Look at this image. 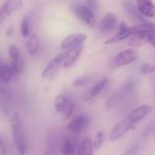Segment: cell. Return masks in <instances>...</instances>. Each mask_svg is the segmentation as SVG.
<instances>
[{
    "instance_id": "484cf974",
    "label": "cell",
    "mask_w": 155,
    "mask_h": 155,
    "mask_svg": "<svg viewBox=\"0 0 155 155\" xmlns=\"http://www.w3.org/2000/svg\"><path fill=\"white\" fill-rule=\"evenodd\" d=\"M8 54L11 58V62H19L20 61V53L18 48L15 45H10L8 49Z\"/></svg>"
},
{
    "instance_id": "7c38bea8",
    "label": "cell",
    "mask_w": 155,
    "mask_h": 155,
    "mask_svg": "<svg viewBox=\"0 0 155 155\" xmlns=\"http://www.w3.org/2000/svg\"><path fill=\"white\" fill-rule=\"evenodd\" d=\"M83 49H84L83 45H79L74 46L71 49L67 50V52L64 54L62 67L64 69H66V68H69L70 66H72L79 58Z\"/></svg>"
},
{
    "instance_id": "9c48e42d",
    "label": "cell",
    "mask_w": 155,
    "mask_h": 155,
    "mask_svg": "<svg viewBox=\"0 0 155 155\" xmlns=\"http://www.w3.org/2000/svg\"><path fill=\"white\" fill-rule=\"evenodd\" d=\"M23 6L22 0H5L0 8V23Z\"/></svg>"
},
{
    "instance_id": "cb8c5ba5",
    "label": "cell",
    "mask_w": 155,
    "mask_h": 155,
    "mask_svg": "<svg viewBox=\"0 0 155 155\" xmlns=\"http://www.w3.org/2000/svg\"><path fill=\"white\" fill-rule=\"evenodd\" d=\"M104 142V130H101L99 132L96 133L95 134V137H94V149H100L101 146L103 145Z\"/></svg>"
},
{
    "instance_id": "3957f363",
    "label": "cell",
    "mask_w": 155,
    "mask_h": 155,
    "mask_svg": "<svg viewBox=\"0 0 155 155\" xmlns=\"http://www.w3.org/2000/svg\"><path fill=\"white\" fill-rule=\"evenodd\" d=\"M10 127H11L13 141L16 148V155H25V150H26L25 138L20 123L19 116L16 113L13 114L10 120Z\"/></svg>"
},
{
    "instance_id": "2e32d148",
    "label": "cell",
    "mask_w": 155,
    "mask_h": 155,
    "mask_svg": "<svg viewBox=\"0 0 155 155\" xmlns=\"http://www.w3.org/2000/svg\"><path fill=\"white\" fill-rule=\"evenodd\" d=\"M109 81L107 78H104L101 81H99L95 85H94L91 89H89L84 95V99L86 102H89L91 100H93L94 98H95L96 96H98L108 85Z\"/></svg>"
},
{
    "instance_id": "5bb4252c",
    "label": "cell",
    "mask_w": 155,
    "mask_h": 155,
    "mask_svg": "<svg viewBox=\"0 0 155 155\" xmlns=\"http://www.w3.org/2000/svg\"><path fill=\"white\" fill-rule=\"evenodd\" d=\"M137 8L143 16L153 18L155 16V4L153 0H136Z\"/></svg>"
},
{
    "instance_id": "52a82bcc",
    "label": "cell",
    "mask_w": 155,
    "mask_h": 155,
    "mask_svg": "<svg viewBox=\"0 0 155 155\" xmlns=\"http://www.w3.org/2000/svg\"><path fill=\"white\" fill-rule=\"evenodd\" d=\"M64 57V54H60L56 55L54 59H52L48 63V64L46 65L45 70L43 71L42 77L45 78V79H52V78H54L57 74L60 67L63 64Z\"/></svg>"
},
{
    "instance_id": "44dd1931",
    "label": "cell",
    "mask_w": 155,
    "mask_h": 155,
    "mask_svg": "<svg viewBox=\"0 0 155 155\" xmlns=\"http://www.w3.org/2000/svg\"><path fill=\"white\" fill-rule=\"evenodd\" d=\"M149 34L150 33H148V34H137V35H134L131 36L129 41H128V45L130 46H132L133 48L140 47L144 43H147L146 40H147V35Z\"/></svg>"
},
{
    "instance_id": "4316f807",
    "label": "cell",
    "mask_w": 155,
    "mask_h": 155,
    "mask_svg": "<svg viewBox=\"0 0 155 155\" xmlns=\"http://www.w3.org/2000/svg\"><path fill=\"white\" fill-rule=\"evenodd\" d=\"M140 71L142 74H153L155 72V64H148V63H145V64H143L141 66H140Z\"/></svg>"
},
{
    "instance_id": "277c9868",
    "label": "cell",
    "mask_w": 155,
    "mask_h": 155,
    "mask_svg": "<svg viewBox=\"0 0 155 155\" xmlns=\"http://www.w3.org/2000/svg\"><path fill=\"white\" fill-rule=\"evenodd\" d=\"M54 106V110L58 114H62L66 119H69L74 111L75 104L69 96L64 94H61L56 96Z\"/></svg>"
},
{
    "instance_id": "4fadbf2b",
    "label": "cell",
    "mask_w": 155,
    "mask_h": 155,
    "mask_svg": "<svg viewBox=\"0 0 155 155\" xmlns=\"http://www.w3.org/2000/svg\"><path fill=\"white\" fill-rule=\"evenodd\" d=\"M118 25L117 17L113 13L106 14L99 25V30L102 34H107L115 29Z\"/></svg>"
},
{
    "instance_id": "6da1fadb",
    "label": "cell",
    "mask_w": 155,
    "mask_h": 155,
    "mask_svg": "<svg viewBox=\"0 0 155 155\" xmlns=\"http://www.w3.org/2000/svg\"><path fill=\"white\" fill-rule=\"evenodd\" d=\"M152 32H155V25L153 23H143L134 25L132 27H128L125 23L122 22L119 25V32L114 36L106 40L104 44L112 45L122 42L137 34H148Z\"/></svg>"
},
{
    "instance_id": "30bf717a",
    "label": "cell",
    "mask_w": 155,
    "mask_h": 155,
    "mask_svg": "<svg viewBox=\"0 0 155 155\" xmlns=\"http://www.w3.org/2000/svg\"><path fill=\"white\" fill-rule=\"evenodd\" d=\"M86 40V35L84 33H74L63 39L61 42V48L64 50H69L74 46L83 45Z\"/></svg>"
},
{
    "instance_id": "d6986e66",
    "label": "cell",
    "mask_w": 155,
    "mask_h": 155,
    "mask_svg": "<svg viewBox=\"0 0 155 155\" xmlns=\"http://www.w3.org/2000/svg\"><path fill=\"white\" fill-rule=\"evenodd\" d=\"M124 5L125 12L127 13V15L131 18L135 19V20H138V21H144V19L143 18V15L140 14L138 8L135 7V5L131 1H129V0L125 1Z\"/></svg>"
},
{
    "instance_id": "f1b7e54d",
    "label": "cell",
    "mask_w": 155,
    "mask_h": 155,
    "mask_svg": "<svg viewBox=\"0 0 155 155\" xmlns=\"http://www.w3.org/2000/svg\"><path fill=\"white\" fill-rule=\"evenodd\" d=\"M88 81H89V76H86V75L80 76V77L76 78L73 82V85L74 86H76V87H79V86H82V85L85 84Z\"/></svg>"
},
{
    "instance_id": "7a4b0ae2",
    "label": "cell",
    "mask_w": 155,
    "mask_h": 155,
    "mask_svg": "<svg viewBox=\"0 0 155 155\" xmlns=\"http://www.w3.org/2000/svg\"><path fill=\"white\" fill-rule=\"evenodd\" d=\"M153 110V107L149 104H143L141 106L136 107L135 109L132 110L128 113L120 122L119 124L127 131L129 132L136 124L143 121L146 116H148Z\"/></svg>"
},
{
    "instance_id": "ffe728a7",
    "label": "cell",
    "mask_w": 155,
    "mask_h": 155,
    "mask_svg": "<svg viewBox=\"0 0 155 155\" xmlns=\"http://www.w3.org/2000/svg\"><path fill=\"white\" fill-rule=\"evenodd\" d=\"M94 148L92 140L86 137L81 143L77 155H94Z\"/></svg>"
},
{
    "instance_id": "83f0119b",
    "label": "cell",
    "mask_w": 155,
    "mask_h": 155,
    "mask_svg": "<svg viewBox=\"0 0 155 155\" xmlns=\"http://www.w3.org/2000/svg\"><path fill=\"white\" fill-rule=\"evenodd\" d=\"M84 5L90 8L94 13H95L98 10L99 3L98 0H84Z\"/></svg>"
},
{
    "instance_id": "d6a6232c",
    "label": "cell",
    "mask_w": 155,
    "mask_h": 155,
    "mask_svg": "<svg viewBox=\"0 0 155 155\" xmlns=\"http://www.w3.org/2000/svg\"><path fill=\"white\" fill-rule=\"evenodd\" d=\"M2 64V62H1V60H0V65Z\"/></svg>"
},
{
    "instance_id": "4dcf8cb0",
    "label": "cell",
    "mask_w": 155,
    "mask_h": 155,
    "mask_svg": "<svg viewBox=\"0 0 155 155\" xmlns=\"http://www.w3.org/2000/svg\"><path fill=\"white\" fill-rule=\"evenodd\" d=\"M7 154V151H6V148L4 144V142L0 136V155H6Z\"/></svg>"
},
{
    "instance_id": "8fae6325",
    "label": "cell",
    "mask_w": 155,
    "mask_h": 155,
    "mask_svg": "<svg viewBox=\"0 0 155 155\" xmlns=\"http://www.w3.org/2000/svg\"><path fill=\"white\" fill-rule=\"evenodd\" d=\"M89 123H90V118L87 115L82 114L74 118L69 123L67 129L72 134H80L88 126Z\"/></svg>"
},
{
    "instance_id": "7402d4cb",
    "label": "cell",
    "mask_w": 155,
    "mask_h": 155,
    "mask_svg": "<svg viewBox=\"0 0 155 155\" xmlns=\"http://www.w3.org/2000/svg\"><path fill=\"white\" fill-rule=\"evenodd\" d=\"M13 77V74L9 65L2 64L0 65V79L3 83L7 84Z\"/></svg>"
},
{
    "instance_id": "ac0fdd59",
    "label": "cell",
    "mask_w": 155,
    "mask_h": 155,
    "mask_svg": "<svg viewBox=\"0 0 155 155\" xmlns=\"http://www.w3.org/2000/svg\"><path fill=\"white\" fill-rule=\"evenodd\" d=\"M40 47V42L36 35L33 34L28 36V39L25 42V50L30 55L35 54Z\"/></svg>"
},
{
    "instance_id": "603a6c76",
    "label": "cell",
    "mask_w": 155,
    "mask_h": 155,
    "mask_svg": "<svg viewBox=\"0 0 155 155\" xmlns=\"http://www.w3.org/2000/svg\"><path fill=\"white\" fill-rule=\"evenodd\" d=\"M20 30H21V34L24 37H28L30 35V25H29L28 18L26 16L23 17V19H22Z\"/></svg>"
},
{
    "instance_id": "f546056e",
    "label": "cell",
    "mask_w": 155,
    "mask_h": 155,
    "mask_svg": "<svg viewBox=\"0 0 155 155\" xmlns=\"http://www.w3.org/2000/svg\"><path fill=\"white\" fill-rule=\"evenodd\" d=\"M146 42L149 43V44H151V45L155 48V32L150 33V34L147 35V40H146Z\"/></svg>"
},
{
    "instance_id": "8992f818",
    "label": "cell",
    "mask_w": 155,
    "mask_h": 155,
    "mask_svg": "<svg viewBox=\"0 0 155 155\" xmlns=\"http://www.w3.org/2000/svg\"><path fill=\"white\" fill-rule=\"evenodd\" d=\"M138 58V51L134 48H130L118 53L111 60L112 67H122L135 62Z\"/></svg>"
},
{
    "instance_id": "9a60e30c",
    "label": "cell",
    "mask_w": 155,
    "mask_h": 155,
    "mask_svg": "<svg viewBox=\"0 0 155 155\" xmlns=\"http://www.w3.org/2000/svg\"><path fill=\"white\" fill-rule=\"evenodd\" d=\"M11 108V94L10 91L0 85V111L5 115L9 114Z\"/></svg>"
},
{
    "instance_id": "d4e9b609",
    "label": "cell",
    "mask_w": 155,
    "mask_h": 155,
    "mask_svg": "<svg viewBox=\"0 0 155 155\" xmlns=\"http://www.w3.org/2000/svg\"><path fill=\"white\" fill-rule=\"evenodd\" d=\"M56 143L53 138H50L46 143L45 155H56Z\"/></svg>"
},
{
    "instance_id": "ba28073f",
    "label": "cell",
    "mask_w": 155,
    "mask_h": 155,
    "mask_svg": "<svg viewBox=\"0 0 155 155\" xmlns=\"http://www.w3.org/2000/svg\"><path fill=\"white\" fill-rule=\"evenodd\" d=\"M134 88V82L133 81L127 82L118 92H116L113 96H111V98L107 102V107L108 108L114 107L118 103L122 102L132 92Z\"/></svg>"
},
{
    "instance_id": "5b68a950",
    "label": "cell",
    "mask_w": 155,
    "mask_h": 155,
    "mask_svg": "<svg viewBox=\"0 0 155 155\" xmlns=\"http://www.w3.org/2000/svg\"><path fill=\"white\" fill-rule=\"evenodd\" d=\"M73 11L75 16L84 25L89 27H94L96 25L95 13H94L90 8L82 4H75L73 5Z\"/></svg>"
},
{
    "instance_id": "1f68e13d",
    "label": "cell",
    "mask_w": 155,
    "mask_h": 155,
    "mask_svg": "<svg viewBox=\"0 0 155 155\" xmlns=\"http://www.w3.org/2000/svg\"><path fill=\"white\" fill-rule=\"evenodd\" d=\"M14 30H15V28H14V26L13 25H11L7 30H6V32H5V35H6V36L7 37H10L12 35H13V33H14Z\"/></svg>"
},
{
    "instance_id": "e0dca14e",
    "label": "cell",
    "mask_w": 155,
    "mask_h": 155,
    "mask_svg": "<svg viewBox=\"0 0 155 155\" xmlns=\"http://www.w3.org/2000/svg\"><path fill=\"white\" fill-rule=\"evenodd\" d=\"M59 150L63 155H75L76 149L73 140L68 137H63L59 143Z\"/></svg>"
}]
</instances>
